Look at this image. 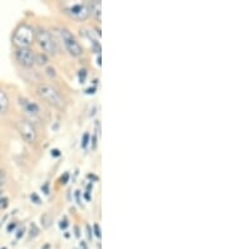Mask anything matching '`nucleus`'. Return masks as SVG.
<instances>
[{
  "instance_id": "obj_11",
  "label": "nucleus",
  "mask_w": 226,
  "mask_h": 249,
  "mask_svg": "<svg viewBox=\"0 0 226 249\" xmlns=\"http://www.w3.org/2000/svg\"><path fill=\"white\" fill-rule=\"evenodd\" d=\"M35 63L40 64V66H43V64L47 63V55L45 54H35Z\"/></svg>"
},
{
  "instance_id": "obj_17",
  "label": "nucleus",
  "mask_w": 226,
  "mask_h": 249,
  "mask_svg": "<svg viewBox=\"0 0 226 249\" xmlns=\"http://www.w3.org/2000/svg\"><path fill=\"white\" fill-rule=\"evenodd\" d=\"M94 228V234H96L97 238H101V231H100V225L98 224H94L93 225Z\"/></svg>"
},
{
  "instance_id": "obj_24",
  "label": "nucleus",
  "mask_w": 226,
  "mask_h": 249,
  "mask_svg": "<svg viewBox=\"0 0 226 249\" xmlns=\"http://www.w3.org/2000/svg\"><path fill=\"white\" fill-rule=\"evenodd\" d=\"M15 227H17V224H15V223H13V224H9V227H8V231H12V229H14Z\"/></svg>"
},
{
  "instance_id": "obj_13",
  "label": "nucleus",
  "mask_w": 226,
  "mask_h": 249,
  "mask_svg": "<svg viewBox=\"0 0 226 249\" xmlns=\"http://www.w3.org/2000/svg\"><path fill=\"white\" fill-rule=\"evenodd\" d=\"M88 143H89V134H85L83 137H82V147L86 149Z\"/></svg>"
},
{
  "instance_id": "obj_22",
  "label": "nucleus",
  "mask_w": 226,
  "mask_h": 249,
  "mask_svg": "<svg viewBox=\"0 0 226 249\" xmlns=\"http://www.w3.org/2000/svg\"><path fill=\"white\" fill-rule=\"evenodd\" d=\"M42 190H44L45 194H47V195L49 194V184H48V182H47L44 186H42Z\"/></svg>"
},
{
  "instance_id": "obj_19",
  "label": "nucleus",
  "mask_w": 226,
  "mask_h": 249,
  "mask_svg": "<svg viewBox=\"0 0 226 249\" xmlns=\"http://www.w3.org/2000/svg\"><path fill=\"white\" fill-rule=\"evenodd\" d=\"M30 199L35 201V204H40V199H39V196H38V195H36V194H32V195H30Z\"/></svg>"
},
{
  "instance_id": "obj_25",
  "label": "nucleus",
  "mask_w": 226,
  "mask_h": 249,
  "mask_svg": "<svg viewBox=\"0 0 226 249\" xmlns=\"http://www.w3.org/2000/svg\"><path fill=\"white\" fill-rule=\"evenodd\" d=\"M94 91H96V89H87V93H94Z\"/></svg>"
},
{
  "instance_id": "obj_18",
  "label": "nucleus",
  "mask_w": 226,
  "mask_h": 249,
  "mask_svg": "<svg viewBox=\"0 0 226 249\" xmlns=\"http://www.w3.org/2000/svg\"><path fill=\"white\" fill-rule=\"evenodd\" d=\"M90 145H92V149H96L97 147V135H93L92 140H90Z\"/></svg>"
},
{
  "instance_id": "obj_8",
  "label": "nucleus",
  "mask_w": 226,
  "mask_h": 249,
  "mask_svg": "<svg viewBox=\"0 0 226 249\" xmlns=\"http://www.w3.org/2000/svg\"><path fill=\"white\" fill-rule=\"evenodd\" d=\"M19 101V105H20V107L23 108V111H24L27 115L29 116H38L40 112V108L39 106L35 104V102H32L30 100H28L27 97H23V96H20V97L18 98Z\"/></svg>"
},
{
  "instance_id": "obj_14",
  "label": "nucleus",
  "mask_w": 226,
  "mask_h": 249,
  "mask_svg": "<svg viewBox=\"0 0 226 249\" xmlns=\"http://www.w3.org/2000/svg\"><path fill=\"white\" fill-rule=\"evenodd\" d=\"M78 77H79V82L85 83L86 78H87V71H86V70H81V71H79Z\"/></svg>"
},
{
  "instance_id": "obj_21",
  "label": "nucleus",
  "mask_w": 226,
  "mask_h": 249,
  "mask_svg": "<svg viewBox=\"0 0 226 249\" xmlns=\"http://www.w3.org/2000/svg\"><path fill=\"white\" fill-rule=\"evenodd\" d=\"M68 178H70V175H68V174H64V178L62 177V179H60V181H62V184H66L67 181H68Z\"/></svg>"
},
{
  "instance_id": "obj_16",
  "label": "nucleus",
  "mask_w": 226,
  "mask_h": 249,
  "mask_svg": "<svg viewBox=\"0 0 226 249\" xmlns=\"http://www.w3.org/2000/svg\"><path fill=\"white\" fill-rule=\"evenodd\" d=\"M8 197H0V209H5L8 207Z\"/></svg>"
},
{
  "instance_id": "obj_27",
  "label": "nucleus",
  "mask_w": 226,
  "mask_h": 249,
  "mask_svg": "<svg viewBox=\"0 0 226 249\" xmlns=\"http://www.w3.org/2000/svg\"><path fill=\"white\" fill-rule=\"evenodd\" d=\"M0 196H1V192H0Z\"/></svg>"
},
{
  "instance_id": "obj_9",
  "label": "nucleus",
  "mask_w": 226,
  "mask_h": 249,
  "mask_svg": "<svg viewBox=\"0 0 226 249\" xmlns=\"http://www.w3.org/2000/svg\"><path fill=\"white\" fill-rule=\"evenodd\" d=\"M87 6H88V13H89V16L93 17L97 21H101L102 4H101L100 0H96V1H89V3H87Z\"/></svg>"
},
{
  "instance_id": "obj_15",
  "label": "nucleus",
  "mask_w": 226,
  "mask_h": 249,
  "mask_svg": "<svg viewBox=\"0 0 226 249\" xmlns=\"http://www.w3.org/2000/svg\"><path fill=\"white\" fill-rule=\"evenodd\" d=\"M6 181V174L4 170H0V188L5 184Z\"/></svg>"
},
{
  "instance_id": "obj_20",
  "label": "nucleus",
  "mask_w": 226,
  "mask_h": 249,
  "mask_svg": "<svg viewBox=\"0 0 226 249\" xmlns=\"http://www.w3.org/2000/svg\"><path fill=\"white\" fill-rule=\"evenodd\" d=\"M52 156H55V158L60 156V151H59V150H57V149L52 150Z\"/></svg>"
},
{
  "instance_id": "obj_5",
  "label": "nucleus",
  "mask_w": 226,
  "mask_h": 249,
  "mask_svg": "<svg viewBox=\"0 0 226 249\" xmlns=\"http://www.w3.org/2000/svg\"><path fill=\"white\" fill-rule=\"evenodd\" d=\"M60 36H62V40H63L64 48L72 57L78 58L83 54V48L79 44L78 39L68 29H66V28L60 29Z\"/></svg>"
},
{
  "instance_id": "obj_26",
  "label": "nucleus",
  "mask_w": 226,
  "mask_h": 249,
  "mask_svg": "<svg viewBox=\"0 0 226 249\" xmlns=\"http://www.w3.org/2000/svg\"><path fill=\"white\" fill-rule=\"evenodd\" d=\"M23 231H21V229H20V231H18V233H19V234H18V235H17V238H18V239H19V238H20V237H21V233H23Z\"/></svg>"
},
{
  "instance_id": "obj_10",
  "label": "nucleus",
  "mask_w": 226,
  "mask_h": 249,
  "mask_svg": "<svg viewBox=\"0 0 226 249\" xmlns=\"http://www.w3.org/2000/svg\"><path fill=\"white\" fill-rule=\"evenodd\" d=\"M9 109V97L3 89H0V115H5Z\"/></svg>"
},
{
  "instance_id": "obj_3",
  "label": "nucleus",
  "mask_w": 226,
  "mask_h": 249,
  "mask_svg": "<svg viewBox=\"0 0 226 249\" xmlns=\"http://www.w3.org/2000/svg\"><path fill=\"white\" fill-rule=\"evenodd\" d=\"M60 6L67 16L75 21H85L89 17L87 3L83 1H64Z\"/></svg>"
},
{
  "instance_id": "obj_7",
  "label": "nucleus",
  "mask_w": 226,
  "mask_h": 249,
  "mask_svg": "<svg viewBox=\"0 0 226 249\" xmlns=\"http://www.w3.org/2000/svg\"><path fill=\"white\" fill-rule=\"evenodd\" d=\"M15 59L20 66L25 68H32L35 66V53L30 48H19L15 52Z\"/></svg>"
},
{
  "instance_id": "obj_6",
  "label": "nucleus",
  "mask_w": 226,
  "mask_h": 249,
  "mask_svg": "<svg viewBox=\"0 0 226 249\" xmlns=\"http://www.w3.org/2000/svg\"><path fill=\"white\" fill-rule=\"evenodd\" d=\"M15 128L18 131L19 136L28 143H33L36 141V130L34 127V124H32L30 121L25 119L18 120V121L15 122Z\"/></svg>"
},
{
  "instance_id": "obj_12",
  "label": "nucleus",
  "mask_w": 226,
  "mask_h": 249,
  "mask_svg": "<svg viewBox=\"0 0 226 249\" xmlns=\"http://www.w3.org/2000/svg\"><path fill=\"white\" fill-rule=\"evenodd\" d=\"M39 233V229L36 227L35 224H32L30 225V237H36Z\"/></svg>"
},
{
  "instance_id": "obj_4",
  "label": "nucleus",
  "mask_w": 226,
  "mask_h": 249,
  "mask_svg": "<svg viewBox=\"0 0 226 249\" xmlns=\"http://www.w3.org/2000/svg\"><path fill=\"white\" fill-rule=\"evenodd\" d=\"M35 40L44 54H51V55L57 54L58 52L57 42H55L54 38L52 36V34L49 33L47 29H44V28L42 27L38 28V29L35 31Z\"/></svg>"
},
{
  "instance_id": "obj_1",
  "label": "nucleus",
  "mask_w": 226,
  "mask_h": 249,
  "mask_svg": "<svg viewBox=\"0 0 226 249\" xmlns=\"http://www.w3.org/2000/svg\"><path fill=\"white\" fill-rule=\"evenodd\" d=\"M35 40V31L27 23L19 25L13 34V44L19 48H29Z\"/></svg>"
},
{
  "instance_id": "obj_23",
  "label": "nucleus",
  "mask_w": 226,
  "mask_h": 249,
  "mask_svg": "<svg viewBox=\"0 0 226 249\" xmlns=\"http://www.w3.org/2000/svg\"><path fill=\"white\" fill-rule=\"evenodd\" d=\"M67 225H68V224H67V220H66V219H64V220H62V222H60V228H62V229H66V228H67Z\"/></svg>"
},
{
  "instance_id": "obj_2",
  "label": "nucleus",
  "mask_w": 226,
  "mask_h": 249,
  "mask_svg": "<svg viewBox=\"0 0 226 249\" xmlns=\"http://www.w3.org/2000/svg\"><path fill=\"white\" fill-rule=\"evenodd\" d=\"M36 93L44 102H47L51 106L55 107V108H62L63 107V97H62V94L53 86L47 85V83H40L36 87Z\"/></svg>"
}]
</instances>
